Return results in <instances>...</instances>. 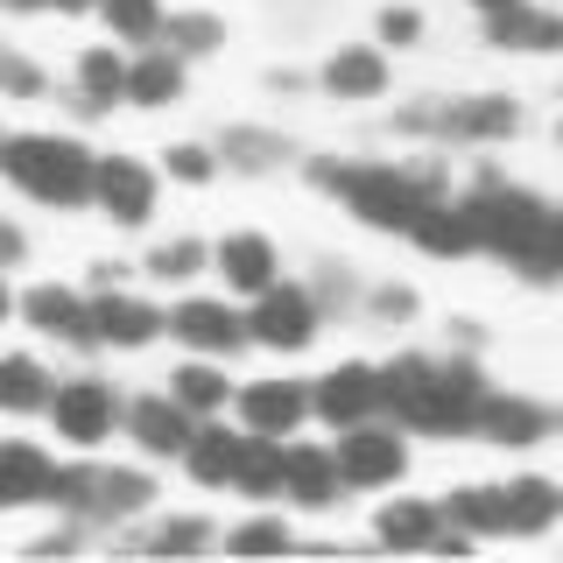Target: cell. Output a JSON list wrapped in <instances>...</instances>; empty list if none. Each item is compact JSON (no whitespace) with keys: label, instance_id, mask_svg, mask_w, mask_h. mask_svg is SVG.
Instances as JSON below:
<instances>
[{"label":"cell","instance_id":"obj_11","mask_svg":"<svg viewBox=\"0 0 563 563\" xmlns=\"http://www.w3.org/2000/svg\"><path fill=\"white\" fill-rule=\"evenodd\" d=\"M345 493V472H339V444H289V457H282V500L310 507V515H331Z\"/></svg>","mask_w":563,"mask_h":563},{"label":"cell","instance_id":"obj_1","mask_svg":"<svg viewBox=\"0 0 563 563\" xmlns=\"http://www.w3.org/2000/svg\"><path fill=\"white\" fill-rule=\"evenodd\" d=\"M380 380H387V416H395L409 437H472L479 401L493 395L479 360H465V352H451V360L401 352V360L380 366Z\"/></svg>","mask_w":563,"mask_h":563},{"label":"cell","instance_id":"obj_45","mask_svg":"<svg viewBox=\"0 0 563 563\" xmlns=\"http://www.w3.org/2000/svg\"><path fill=\"white\" fill-rule=\"evenodd\" d=\"M14 310V296H8V282H0V317H8Z\"/></svg>","mask_w":563,"mask_h":563},{"label":"cell","instance_id":"obj_41","mask_svg":"<svg viewBox=\"0 0 563 563\" xmlns=\"http://www.w3.org/2000/svg\"><path fill=\"white\" fill-rule=\"evenodd\" d=\"M542 282H563V211L550 219V246H542Z\"/></svg>","mask_w":563,"mask_h":563},{"label":"cell","instance_id":"obj_25","mask_svg":"<svg viewBox=\"0 0 563 563\" xmlns=\"http://www.w3.org/2000/svg\"><path fill=\"white\" fill-rule=\"evenodd\" d=\"M240 451H246V430H219V422H211V430L190 437L184 465H190V479H198V486H233Z\"/></svg>","mask_w":563,"mask_h":563},{"label":"cell","instance_id":"obj_23","mask_svg":"<svg viewBox=\"0 0 563 563\" xmlns=\"http://www.w3.org/2000/svg\"><path fill=\"white\" fill-rule=\"evenodd\" d=\"M444 521H457L472 542H507V479L500 486H457V493H444Z\"/></svg>","mask_w":563,"mask_h":563},{"label":"cell","instance_id":"obj_35","mask_svg":"<svg viewBox=\"0 0 563 563\" xmlns=\"http://www.w3.org/2000/svg\"><path fill=\"white\" fill-rule=\"evenodd\" d=\"M148 268L163 275V282H184V275L205 268V246L198 240H169V246H155V254H148Z\"/></svg>","mask_w":563,"mask_h":563},{"label":"cell","instance_id":"obj_24","mask_svg":"<svg viewBox=\"0 0 563 563\" xmlns=\"http://www.w3.org/2000/svg\"><path fill=\"white\" fill-rule=\"evenodd\" d=\"M49 479H57V465L35 444H0V507L49 500Z\"/></svg>","mask_w":563,"mask_h":563},{"label":"cell","instance_id":"obj_9","mask_svg":"<svg viewBox=\"0 0 563 563\" xmlns=\"http://www.w3.org/2000/svg\"><path fill=\"white\" fill-rule=\"evenodd\" d=\"M486 43L515 49V57H563V8H542V0L493 8L486 14Z\"/></svg>","mask_w":563,"mask_h":563},{"label":"cell","instance_id":"obj_34","mask_svg":"<svg viewBox=\"0 0 563 563\" xmlns=\"http://www.w3.org/2000/svg\"><path fill=\"white\" fill-rule=\"evenodd\" d=\"M163 35H169V49H190V57H205V49L225 43V29L211 22V14H169Z\"/></svg>","mask_w":563,"mask_h":563},{"label":"cell","instance_id":"obj_27","mask_svg":"<svg viewBox=\"0 0 563 563\" xmlns=\"http://www.w3.org/2000/svg\"><path fill=\"white\" fill-rule=\"evenodd\" d=\"M176 92H184V64H176L169 49H148V57L128 70V99L134 106H169Z\"/></svg>","mask_w":563,"mask_h":563},{"label":"cell","instance_id":"obj_14","mask_svg":"<svg viewBox=\"0 0 563 563\" xmlns=\"http://www.w3.org/2000/svg\"><path fill=\"white\" fill-rule=\"evenodd\" d=\"M563 521V479L550 472H515L507 479V542H542Z\"/></svg>","mask_w":563,"mask_h":563},{"label":"cell","instance_id":"obj_43","mask_svg":"<svg viewBox=\"0 0 563 563\" xmlns=\"http://www.w3.org/2000/svg\"><path fill=\"white\" fill-rule=\"evenodd\" d=\"M57 14H85V8H99V0H49Z\"/></svg>","mask_w":563,"mask_h":563},{"label":"cell","instance_id":"obj_36","mask_svg":"<svg viewBox=\"0 0 563 563\" xmlns=\"http://www.w3.org/2000/svg\"><path fill=\"white\" fill-rule=\"evenodd\" d=\"M205 542H211V528H205V521H169L163 536L148 542V556H190V550H205Z\"/></svg>","mask_w":563,"mask_h":563},{"label":"cell","instance_id":"obj_29","mask_svg":"<svg viewBox=\"0 0 563 563\" xmlns=\"http://www.w3.org/2000/svg\"><path fill=\"white\" fill-rule=\"evenodd\" d=\"M78 85H85V99H92V113H106L113 99H128V64H120L113 49H85Z\"/></svg>","mask_w":563,"mask_h":563},{"label":"cell","instance_id":"obj_18","mask_svg":"<svg viewBox=\"0 0 563 563\" xmlns=\"http://www.w3.org/2000/svg\"><path fill=\"white\" fill-rule=\"evenodd\" d=\"M92 198L106 205V219H113V225H141V219H148V205H155V176L141 169L134 155H106Z\"/></svg>","mask_w":563,"mask_h":563},{"label":"cell","instance_id":"obj_40","mask_svg":"<svg viewBox=\"0 0 563 563\" xmlns=\"http://www.w3.org/2000/svg\"><path fill=\"white\" fill-rule=\"evenodd\" d=\"M211 169H219V163H211L205 148H190V141L169 148V176H176V184H211Z\"/></svg>","mask_w":563,"mask_h":563},{"label":"cell","instance_id":"obj_7","mask_svg":"<svg viewBox=\"0 0 563 563\" xmlns=\"http://www.w3.org/2000/svg\"><path fill=\"white\" fill-rule=\"evenodd\" d=\"M310 401H317V416H324L331 430H352V422L387 416V380H380V366L345 360V366H331L324 380H310Z\"/></svg>","mask_w":563,"mask_h":563},{"label":"cell","instance_id":"obj_47","mask_svg":"<svg viewBox=\"0 0 563 563\" xmlns=\"http://www.w3.org/2000/svg\"><path fill=\"white\" fill-rule=\"evenodd\" d=\"M556 148H563V120H556Z\"/></svg>","mask_w":563,"mask_h":563},{"label":"cell","instance_id":"obj_28","mask_svg":"<svg viewBox=\"0 0 563 563\" xmlns=\"http://www.w3.org/2000/svg\"><path fill=\"white\" fill-rule=\"evenodd\" d=\"M49 374L35 360H0V409L8 416H29V409H49Z\"/></svg>","mask_w":563,"mask_h":563},{"label":"cell","instance_id":"obj_12","mask_svg":"<svg viewBox=\"0 0 563 563\" xmlns=\"http://www.w3.org/2000/svg\"><path fill=\"white\" fill-rule=\"evenodd\" d=\"M317 85H324L339 106H366V99H380L387 85H395V70H387V49L380 43H345V49H331V57H324Z\"/></svg>","mask_w":563,"mask_h":563},{"label":"cell","instance_id":"obj_8","mask_svg":"<svg viewBox=\"0 0 563 563\" xmlns=\"http://www.w3.org/2000/svg\"><path fill=\"white\" fill-rule=\"evenodd\" d=\"M246 331H254V345H268V352H303L317 339V296L296 289V282H275V289L254 296Z\"/></svg>","mask_w":563,"mask_h":563},{"label":"cell","instance_id":"obj_37","mask_svg":"<svg viewBox=\"0 0 563 563\" xmlns=\"http://www.w3.org/2000/svg\"><path fill=\"white\" fill-rule=\"evenodd\" d=\"M380 49H409V43H422V14L416 8H380Z\"/></svg>","mask_w":563,"mask_h":563},{"label":"cell","instance_id":"obj_31","mask_svg":"<svg viewBox=\"0 0 563 563\" xmlns=\"http://www.w3.org/2000/svg\"><path fill=\"white\" fill-rule=\"evenodd\" d=\"M99 14L113 22V35H128V43H155V35H163V0H99Z\"/></svg>","mask_w":563,"mask_h":563},{"label":"cell","instance_id":"obj_15","mask_svg":"<svg viewBox=\"0 0 563 563\" xmlns=\"http://www.w3.org/2000/svg\"><path fill=\"white\" fill-rule=\"evenodd\" d=\"M169 339H184L190 352H240L254 331H246V317L240 310H225V303H211V296H190V303H176L169 310Z\"/></svg>","mask_w":563,"mask_h":563},{"label":"cell","instance_id":"obj_19","mask_svg":"<svg viewBox=\"0 0 563 563\" xmlns=\"http://www.w3.org/2000/svg\"><path fill=\"white\" fill-rule=\"evenodd\" d=\"M128 430H134V444L148 451V457H184L190 451V409L176 395H148V401H134V416H128Z\"/></svg>","mask_w":563,"mask_h":563},{"label":"cell","instance_id":"obj_5","mask_svg":"<svg viewBox=\"0 0 563 563\" xmlns=\"http://www.w3.org/2000/svg\"><path fill=\"white\" fill-rule=\"evenodd\" d=\"M401 422L387 430V422H352V430H339V472L352 493H380V486H401L409 479V444H401Z\"/></svg>","mask_w":563,"mask_h":563},{"label":"cell","instance_id":"obj_3","mask_svg":"<svg viewBox=\"0 0 563 563\" xmlns=\"http://www.w3.org/2000/svg\"><path fill=\"white\" fill-rule=\"evenodd\" d=\"M465 205H472V219H479V246H486V254H500L507 268H521L528 282H542V246H550L556 205H542L536 190L507 184V176H493V169L465 190Z\"/></svg>","mask_w":563,"mask_h":563},{"label":"cell","instance_id":"obj_4","mask_svg":"<svg viewBox=\"0 0 563 563\" xmlns=\"http://www.w3.org/2000/svg\"><path fill=\"white\" fill-rule=\"evenodd\" d=\"M0 176L35 205H85L99 190V155L70 134H0Z\"/></svg>","mask_w":563,"mask_h":563},{"label":"cell","instance_id":"obj_46","mask_svg":"<svg viewBox=\"0 0 563 563\" xmlns=\"http://www.w3.org/2000/svg\"><path fill=\"white\" fill-rule=\"evenodd\" d=\"M8 8H49V0H8Z\"/></svg>","mask_w":563,"mask_h":563},{"label":"cell","instance_id":"obj_20","mask_svg":"<svg viewBox=\"0 0 563 563\" xmlns=\"http://www.w3.org/2000/svg\"><path fill=\"white\" fill-rule=\"evenodd\" d=\"M22 317L35 331H49V339H70V345H99V324H92V303H78L70 289H57V282H43V289L22 303Z\"/></svg>","mask_w":563,"mask_h":563},{"label":"cell","instance_id":"obj_44","mask_svg":"<svg viewBox=\"0 0 563 563\" xmlns=\"http://www.w3.org/2000/svg\"><path fill=\"white\" fill-rule=\"evenodd\" d=\"M472 8H479V14H493V8H515V0H472Z\"/></svg>","mask_w":563,"mask_h":563},{"label":"cell","instance_id":"obj_33","mask_svg":"<svg viewBox=\"0 0 563 563\" xmlns=\"http://www.w3.org/2000/svg\"><path fill=\"white\" fill-rule=\"evenodd\" d=\"M282 155H289V141H282V134H254V128L225 134V163H233V169H275Z\"/></svg>","mask_w":563,"mask_h":563},{"label":"cell","instance_id":"obj_38","mask_svg":"<svg viewBox=\"0 0 563 563\" xmlns=\"http://www.w3.org/2000/svg\"><path fill=\"white\" fill-rule=\"evenodd\" d=\"M0 85H8L14 99H35V92H43V78H35V64H22V57H14L8 43H0Z\"/></svg>","mask_w":563,"mask_h":563},{"label":"cell","instance_id":"obj_26","mask_svg":"<svg viewBox=\"0 0 563 563\" xmlns=\"http://www.w3.org/2000/svg\"><path fill=\"white\" fill-rule=\"evenodd\" d=\"M148 500H155V486L141 479V472H92V507H85V515L113 521V515H141Z\"/></svg>","mask_w":563,"mask_h":563},{"label":"cell","instance_id":"obj_42","mask_svg":"<svg viewBox=\"0 0 563 563\" xmlns=\"http://www.w3.org/2000/svg\"><path fill=\"white\" fill-rule=\"evenodd\" d=\"M0 261H22V233L14 225H0Z\"/></svg>","mask_w":563,"mask_h":563},{"label":"cell","instance_id":"obj_39","mask_svg":"<svg viewBox=\"0 0 563 563\" xmlns=\"http://www.w3.org/2000/svg\"><path fill=\"white\" fill-rule=\"evenodd\" d=\"M366 310L387 317V324H401V317H416V289H401V282H387V289L366 296Z\"/></svg>","mask_w":563,"mask_h":563},{"label":"cell","instance_id":"obj_10","mask_svg":"<svg viewBox=\"0 0 563 563\" xmlns=\"http://www.w3.org/2000/svg\"><path fill=\"white\" fill-rule=\"evenodd\" d=\"M49 416H57V437L64 444H99V437H113V422H120V401H113V387L106 380H64L57 395H49Z\"/></svg>","mask_w":563,"mask_h":563},{"label":"cell","instance_id":"obj_17","mask_svg":"<svg viewBox=\"0 0 563 563\" xmlns=\"http://www.w3.org/2000/svg\"><path fill=\"white\" fill-rule=\"evenodd\" d=\"M444 536V500H387L374 515V542L395 556H430Z\"/></svg>","mask_w":563,"mask_h":563},{"label":"cell","instance_id":"obj_16","mask_svg":"<svg viewBox=\"0 0 563 563\" xmlns=\"http://www.w3.org/2000/svg\"><path fill=\"white\" fill-rule=\"evenodd\" d=\"M240 416H246V430L296 437V422L317 416V401H310L303 380H246V387H240Z\"/></svg>","mask_w":563,"mask_h":563},{"label":"cell","instance_id":"obj_2","mask_svg":"<svg viewBox=\"0 0 563 563\" xmlns=\"http://www.w3.org/2000/svg\"><path fill=\"white\" fill-rule=\"evenodd\" d=\"M310 184L331 190V198H345V211L360 225H374V233H401L409 240V225L422 219V205L430 198H451V176L437 163H360V155H324V163H310Z\"/></svg>","mask_w":563,"mask_h":563},{"label":"cell","instance_id":"obj_13","mask_svg":"<svg viewBox=\"0 0 563 563\" xmlns=\"http://www.w3.org/2000/svg\"><path fill=\"white\" fill-rule=\"evenodd\" d=\"M409 240H416L430 261L486 254V246H479V219H472V205H465V198H430V205H422V219L409 225Z\"/></svg>","mask_w":563,"mask_h":563},{"label":"cell","instance_id":"obj_22","mask_svg":"<svg viewBox=\"0 0 563 563\" xmlns=\"http://www.w3.org/2000/svg\"><path fill=\"white\" fill-rule=\"evenodd\" d=\"M211 261H219V275L233 282L240 296H261V289H275V282H282V261H275V246L261 240V233H233Z\"/></svg>","mask_w":563,"mask_h":563},{"label":"cell","instance_id":"obj_21","mask_svg":"<svg viewBox=\"0 0 563 563\" xmlns=\"http://www.w3.org/2000/svg\"><path fill=\"white\" fill-rule=\"evenodd\" d=\"M92 324H99V345H148L155 331H169V317L155 303H134V296L106 289V296H92Z\"/></svg>","mask_w":563,"mask_h":563},{"label":"cell","instance_id":"obj_6","mask_svg":"<svg viewBox=\"0 0 563 563\" xmlns=\"http://www.w3.org/2000/svg\"><path fill=\"white\" fill-rule=\"evenodd\" d=\"M556 409L550 401H536V395H515V387H493V395L479 401V422H472V437L493 451H536V444H550V430H556Z\"/></svg>","mask_w":563,"mask_h":563},{"label":"cell","instance_id":"obj_30","mask_svg":"<svg viewBox=\"0 0 563 563\" xmlns=\"http://www.w3.org/2000/svg\"><path fill=\"white\" fill-rule=\"evenodd\" d=\"M169 395L184 401L190 416H211V409H225V395H233V387H225L219 366H184V374L169 380Z\"/></svg>","mask_w":563,"mask_h":563},{"label":"cell","instance_id":"obj_32","mask_svg":"<svg viewBox=\"0 0 563 563\" xmlns=\"http://www.w3.org/2000/svg\"><path fill=\"white\" fill-rule=\"evenodd\" d=\"M289 550H296L289 521H246L225 536V556H289Z\"/></svg>","mask_w":563,"mask_h":563}]
</instances>
